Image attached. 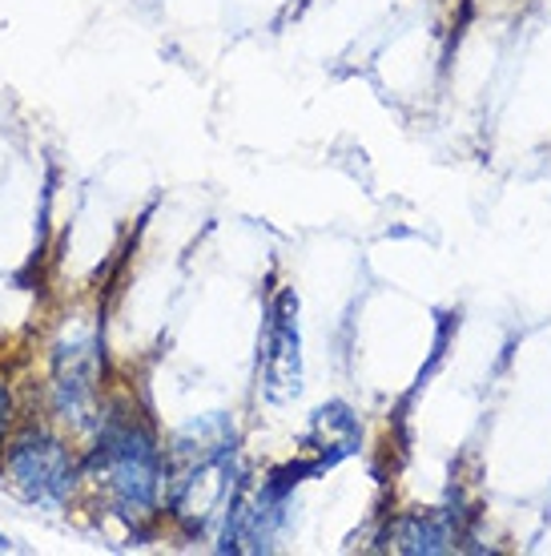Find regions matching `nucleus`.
I'll use <instances>...</instances> for the list:
<instances>
[{
    "label": "nucleus",
    "instance_id": "0eeeda50",
    "mask_svg": "<svg viewBox=\"0 0 551 556\" xmlns=\"http://www.w3.org/2000/svg\"><path fill=\"white\" fill-rule=\"evenodd\" d=\"M306 447H315L318 472H326V468H334L338 459H346L355 447H359V424H355V416H350L343 404L322 407V412H315Z\"/></svg>",
    "mask_w": 551,
    "mask_h": 556
},
{
    "label": "nucleus",
    "instance_id": "1a4fd4ad",
    "mask_svg": "<svg viewBox=\"0 0 551 556\" xmlns=\"http://www.w3.org/2000/svg\"><path fill=\"white\" fill-rule=\"evenodd\" d=\"M9 548H13V541H9L4 532H0V553H9Z\"/></svg>",
    "mask_w": 551,
    "mask_h": 556
},
{
    "label": "nucleus",
    "instance_id": "7ed1b4c3",
    "mask_svg": "<svg viewBox=\"0 0 551 556\" xmlns=\"http://www.w3.org/2000/svg\"><path fill=\"white\" fill-rule=\"evenodd\" d=\"M81 480L85 468L73 459L69 444L56 440L53 431L28 428L4 452V484L13 488L21 501L37 504V508L61 513L73 501Z\"/></svg>",
    "mask_w": 551,
    "mask_h": 556
},
{
    "label": "nucleus",
    "instance_id": "f257e3e1",
    "mask_svg": "<svg viewBox=\"0 0 551 556\" xmlns=\"http://www.w3.org/2000/svg\"><path fill=\"white\" fill-rule=\"evenodd\" d=\"M238 431L226 416H202L166 447V508L190 532L226 525L238 501Z\"/></svg>",
    "mask_w": 551,
    "mask_h": 556
},
{
    "label": "nucleus",
    "instance_id": "20e7f679",
    "mask_svg": "<svg viewBox=\"0 0 551 556\" xmlns=\"http://www.w3.org/2000/svg\"><path fill=\"white\" fill-rule=\"evenodd\" d=\"M262 391L274 404H286L303 391V331H298V294L278 291L262 334Z\"/></svg>",
    "mask_w": 551,
    "mask_h": 556
},
{
    "label": "nucleus",
    "instance_id": "423d86ee",
    "mask_svg": "<svg viewBox=\"0 0 551 556\" xmlns=\"http://www.w3.org/2000/svg\"><path fill=\"white\" fill-rule=\"evenodd\" d=\"M463 529L451 508H431V513H407L399 516L383 536V548L390 553H411V556H439L459 548Z\"/></svg>",
    "mask_w": 551,
    "mask_h": 556
},
{
    "label": "nucleus",
    "instance_id": "39448f33",
    "mask_svg": "<svg viewBox=\"0 0 551 556\" xmlns=\"http://www.w3.org/2000/svg\"><path fill=\"white\" fill-rule=\"evenodd\" d=\"M97 379H101V359H97L93 334H73L53 355V412L65 424H93L97 412Z\"/></svg>",
    "mask_w": 551,
    "mask_h": 556
},
{
    "label": "nucleus",
    "instance_id": "6e6552de",
    "mask_svg": "<svg viewBox=\"0 0 551 556\" xmlns=\"http://www.w3.org/2000/svg\"><path fill=\"white\" fill-rule=\"evenodd\" d=\"M4 428H9V391L0 388V435H4Z\"/></svg>",
    "mask_w": 551,
    "mask_h": 556
},
{
    "label": "nucleus",
    "instance_id": "f03ea898",
    "mask_svg": "<svg viewBox=\"0 0 551 556\" xmlns=\"http://www.w3.org/2000/svg\"><path fill=\"white\" fill-rule=\"evenodd\" d=\"M81 468L101 504L129 525L150 520L166 504V447L133 412L97 416V444Z\"/></svg>",
    "mask_w": 551,
    "mask_h": 556
}]
</instances>
